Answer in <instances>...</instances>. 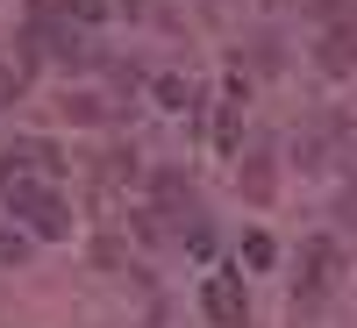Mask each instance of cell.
Instances as JSON below:
<instances>
[{
  "label": "cell",
  "mask_w": 357,
  "mask_h": 328,
  "mask_svg": "<svg viewBox=\"0 0 357 328\" xmlns=\"http://www.w3.org/2000/svg\"><path fill=\"white\" fill-rule=\"evenodd\" d=\"M0 207L15 221H29V235H43V243H65L72 235V207H65V193L50 178H29L15 164H0Z\"/></svg>",
  "instance_id": "1"
},
{
  "label": "cell",
  "mask_w": 357,
  "mask_h": 328,
  "mask_svg": "<svg viewBox=\"0 0 357 328\" xmlns=\"http://www.w3.org/2000/svg\"><path fill=\"white\" fill-rule=\"evenodd\" d=\"M336 272H343V250L329 235H314V243H301V279H293V292H301V300H321V292L336 286Z\"/></svg>",
  "instance_id": "2"
},
{
  "label": "cell",
  "mask_w": 357,
  "mask_h": 328,
  "mask_svg": "<svg viewBox=\"0 0 357 328\" xmlns=\"http://www.w3.org/2000/svg\"><path fill=\"white\" fill-rule=\"evenodd\" d=\"M200 307H207V321H215V328H243V314H250L243 279H236V272H215V279L200 286Z\"/></svg>",
  "instance_id": "3"
},
{
  "label": "cell",
  "mask_w": 357,
  "mask_h": 328,
  "mask_svg": "<svg viewBox=\"0 0 357 328\" xmlns=\"http://www.w3.org/2000/svg\"><path fill=\"white\" fill-rule=\"evenodd\" d=\"M0 164H15V171H29V178H50V186H57V171H65L57 143H43V136H15L8 150H0Z\"/></svg>",
  "instance_id": "4"
},
{
  "label": "cell",
  "mask_w": 357,
  "mask_h": 328,
  "mask_svg": "<svg viewBox=\"0 0 357 328\" xmlns=\"http://www.w3.org/2000/svg\"><path fill=\"white\" fill-rule=\"evenodd\" d=\"M314 65H321V72H329V79H343V72L357 65V29H350L343 15L329 22V36H321V57H314Z\"/></svg>",
  "instance_id": "5"
},
{
  "label": "cell",
  "mask_w": 357,
  "mask_h": 328,
  "mask_svg": "<svg viewBox=\"0 0 357 328\" xmlns=\"http://www.w3.org/2000/svg\"><path fill=\"white\" fill-rule=\"evenodd\" d=\"M151 93H158L165 107H178V114H186V107H193V79H178V72H165V79L151 86Z\"/></svg>",
  "instance_id": "6"
},
{
  "label": "cell",
  "mask_w": 357,
  "mask_h": 328,
  "mask_svg": "<svg viewBox=\"0 0 357 328\" xmlns=\"http://www.w3.org/2000/svg\"><path fill=\"white\" fill-rule=\"evenodd\" d=\"M243 193L250 200H272V164H264V150H250V164H243Z\"/></svg>",
  "instance_id": "7"
},
{
  "label": "cell",
  "mask_w": 357,
  "mask_h": 328,
  "mask_svg": "<svg viewBox=\"0 0 357 328\" xmlns=\"http://www.w3.org/2000/svg\"><path fill=\"white\" fill-rule=\"evenodd\" d=\"M272 257H279V250H272V235H243V264H250V272H264Z\"/></svg>",
  "instance_id": "8"
},
{
  "label": "cell",
  "mask_w": 357,
  "mask_h": 328,
  "mask_svg": "<svg viewBox=\"0 0 357 328\" xmlns=\"http://www.w3.org/2000/svg\"><path fill=\"white\" fill-rule=\"evenodd\" d=\"M22 86H29L22 65H0V107H15V100H22Z\"/></svg>",
  "instance_id": "9"
}]
</instances>
